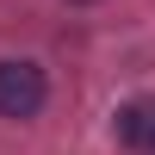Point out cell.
I'll use <instances>...</instances> for the list:
<instances>
[{"mask_svg": "<svg viewBox=\"0 0 155 155\" xmlns=\"http://www.w3.org/2000/svg\"><path fill=\"white\" fill-rule=\"evenodd\" d=\"M118 143L155 149V99H130V106H118Z\"/></svg>", "mask_w": 155, "mask_h": 155, "instance_id": "cell-2", "label": "cell"}, {"mask_svg": "<svg viewBox=\"0 0 155 155\" xmlns=\"http://www.w3.org/2000/svg\"><path fill=\"white\" fill-rule=\"evenodd\" d=\"M44 68L37 62H0V118H37L44 112Z\"/></svg>", "mask_w": 155, "mask_h": 155, "instance_id": "cell-1", "label": "cell"}]
</instances>
